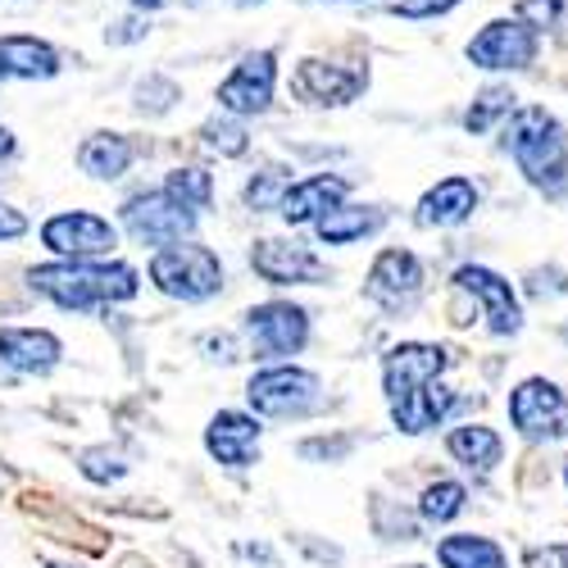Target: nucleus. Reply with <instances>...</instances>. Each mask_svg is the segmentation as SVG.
Masks as SVG:
<instances>
[{
	"instance_id": "obj_32",
	"label": "nucleus",
	"mask_w": 568,
	"mask_h": 568,
	"mask_svg": "<svg viewBox=\"0 0 568 568\" xmlns=\"http://www.w3.org/2000/svg\"><path fill=\"white\" fill-rule=\"evenodd\" d=\"M459 0H387V10L400 14V19H437V14H450Z\"/></svg>"
},
{
	"instance_id": "obj_19",
	"label": "nucleus",
	"mask_w": 568,
	"mask_h": 568,
	"mask_svg": "<svg viewBox=\"0 0 568 568\" xmlns=\"http://www.w3.org/2000/svg\"><path fill=\"white\" fill-rule=\"evenodd\" d=\"M346 192H351L346 178H337V173H314V178L287 186V196H282L277 214L287 219L292 227H305V223H314L318 214L333 210L337 201H346Z\"/></svg>"
},
{
	"instance_id": "obj_41",
	"label": "nucleus",
	"mask_w": 568,
	"mask_h": 568,
	"mask_svg": "<svg viewBox=\"0 0 568 568\" xmlns=\"http://www.w3.org/2000/svg\"><path fill=\"white\" fill-rule=\"evenodd\" d=\"M559 337H564V342H568V323H564V333H559Z\"/></svg>"
},
{
	"instance_id": "obj_16",
	"label": "nucleus",
	"mask_w": 568,
	"mask_h": 568,
	"mask_svg": "<svg viewBox=\"0 0 568 568\" xmlns=\"http://www.w3.org/2000/svg\"><path fill=\"white\" fill-rule=\"evenodd\" d=\"M473 210H478V186H473V178H442L437 186H428V192L418 196L414 205V223L418 227H459L473 219Z\"/></svg>"
},
{
	"instance_id": "obj_43",
	"label": "nucleus",
	"mask_w": 568,
	"mask_h": 568,
	"mask_svg": "<svg viewBox=\"0 0 568 568\" xmlns=\"http://www.w3.org/2000/svg\"><path fill=\"white\" fill-rule=\"evenodd\" d=\"M409 568H418V564H409Z\"/></svg>"
},
{
	"instance_id": "obj_31",
	"label": "nucleus",
	"mask_w": 568,
	"mask_h": 568,
	"mask_svg": "<svg viewBox=\"0 0 568 568\" xmlns=\"http://www.w3.org/2000/svg\"><path fill=\"white\" fill-rule=\"evenodd\" d=\"M128 473V464H119L110 450H87L82 455V478H91V483H114V478H123Z\"/></svg>"
},
{
	"instance_id": "obj_26",
	"label": "nucleus",
	"mask_w": 568,
	"mask_h": 568,
	"mask_svg": "<svg viewBox=\"0 0 568 568\" xmlns=\"http://www.w3.org/2000/svg\"><path fill=\"white\" fill-rule=\"evenodd\" d=\"M464 505H468V487H464V483L442 478V483H433L428 491H423L418 514H423V524H450V518H459V514H464Z\"/></svg>"
},
{
	"instance_id": "obj_1",
	"label": "nucleus",
	"mask_w": 568,
	"mask_h": 568,
	"mask_svg": "<svg viewBox=\"0 0 568 568\" xmlns=\"http://www.w3.org/2000/svg\"><path fill=\"white\" fill-rule=\"evenodd\" d=\"M446 368H450V351L433 342H400L383 355V392L400 433L418 437L450 414L455 396L442 387Z\"/></svg>"
},
{
	"instance_id": "obj_28",
	"label": "nucleus",
	"mask_w": 568,
	"mask_h": 568,
	"mask_svg": "<svg viewBox=\"0 0 568 568\" xmlns=\"http://www.w3.org/2000/svg\"><path fill=\"white\" fill-rule=\"evenodd\" d=\"M201 141L210 151H219V155H227V160H236V155H246V146H251V136H246V128L236 123V114L232 119H210L205 128H201Z\"/></svg>"
},
{
	"instance_id": "obj_29",
	"label": "nucleus",
	"mask_w": 568,
	"mask_h": 568,
	"mask_svg": "<svg viewBox=\"0 0 568 568\" xmlns=\"http://www.w3.org/2000/svg\"><path fill=\"white\" fill-rule=\"evenodd\" d=\"M287 186H292V178L282 173V169H264L260 178L246 182V205L251 210H277L282 196H287Z\"/></svg>"
},
{
	"instance_id": "obj_23",
	"label": "nucleus",
	"mask_w": 568,
	"mask_h": 568,
	"mask_svg": "<svg viewBox=\"0 0 568 568\" xmlns=\"http://www.w3.org/2000/svg\"><path fill=\"white\" fill-rule=\"evenodd\" d=\"M446 450L450 459H459L464 468H478V473H491L505 455V442L496 428H487V423H464V428H450L446 433Z\"/></svg>"
},
{
	"instance_id": "obj_35",
	"label": "nucleus",
	"mask_w": 568,
	"mask_h": 568,
	"mask_svg": "<svg viewBox=\"0 0 568 568\" xmlns=\"http://www.w3.org/2000/svg\"><path fill=\"white\" fill-rule=\"evenodd\" d=\"M151 28L146 23H136V19H128V23H119L114 32H110V41H136V37H146Z\"/></svg>"
},
{
	"instance_id": "obj_36",
	"label": "nucleus",
	"mask_w": 568,
	"mask_h": 568,
	"mask_svg": "<svg viewBox=\"0 0 568 568\" xmlns=\"http://www.w3.org/2000/svg\"><path fill=\"white\" fill-rule=\"evenodd\" d=\"M14 146H19L14 132H10V128H0V160H10V155H14Z\"/></svg>"
},
{
	"instance_id": "obj_20",
	"label": "nucleus",
	"mask_w": 568,
	"mask_h": 568,
	"mask_svg": "<svg viewBox=\"0 0 568 568\" xmlns=\"http://www.w3.org/2000/svg\"><path fill=\"white\" fill-rule=\"evenodd\" d=\"M60 355V337L45 333V327H0V359L14 373H51Z\"/></svg>"
},
{
	"instance_id": "obj_33",
	"label": "nucleus",
	"mask_w": 568,
	"mask_h": 568,
	"mask_svg": "<svg viewBox=\"0 0 568 568\" xmlns=\"http://www.w3.org/2000/svg\"><path fill=\"white\" fill-rule=\"evenodd\" d=\"M528 564L532 568H568V541H550V546L528 550Z\"/></svg>"
},
{
	"instance_id": "obj_27",
	"label": "nucleus",
	"mask_w": 568,
	"mask_h": 568,
	"mask_svg": "<svg viewBox=\"0 0 568 568\" xmlns=\"http://www.w3.org/2000/svg\"><path fill=\"white\" fill-rule=\"evenodd\" d=\"M164 192L178 201V205H186V210H210V201H214V182H210V173L205 169H173L169 173V182H164Z\"/></svg>"
},
{
	"instance_id": "obj_14",
	"label": "nucleus",
	"mask_w": 568,
	"mask_h": 568,
	"mask_svg": "<svg viewBox=\"0 0 568 568\" xmlns=\"http://www.w3.org/2000/svg\"><path fill=\"white\" fill-rule=\"evenodd\" d=\"M364 292H368L373 305H383V310H409L423 292V260L414 251H400V246L383 251L368 268Z\"/></svg>"
},
{
	"instance_id": "obj_10",
	"label": "nucleus",
	"mask_w": 568,
	"mask_h": 568,
	"mask_svg": "<svg viewBox=\"0 0 568 568\" xmlns=\"http://www.w3.org/2000/svg\"><path fill=\"white\" fill-rule=\"evenodd\" d=\"M455 287L464 296H473V305L483 310V318H487V327L496 337H518L524 333V305H518L509 277H500V273H491L483 264H464V268H455Z\"/></svg>"
},
{
	"instance_id": "obj_4",
	"label": "nucleus",
	"mask_w": 568,
	"mask_h": 568,
	"mask_svg": "<svg viewBox=\"0 0 568 568\" xmlns=\"http://www.w3.org/2000/svg\"><path fill=\"white\" fill-rule=\"evenodd\" d=\"M151 282L173 301H210V296L223 292V264L210 246L169 242L151 260Z\"/></svg>"
},
{
	"instance_id": "obj_15",
	"label": "nucleus",
	"mask_w": 568,
	"mask_h": 568,
	"mask_svg": "<svg viewBox=\"0 0 568 568\" xmlns=\"http://www.w3.org/2000/svg\"><path fill=\"white\" fill-rule=\"evenodd\" d=\"M246 327L264 355H296L310 342V314L292 301H268L246 314Z\"/></svg>"
},
{
	"instance_id": "obj_18",
	"label": "nucleus",
	"mask_w": 568,
	"mask_h": 568,
	"mask_svg": "<svg viewBox=\"0 0 568 568\" xmlns=\"http://www.w3.org/2000/svg\"><path fill=\"white\" fill-rule=\"evenodd\" d=\"M205 450L227 464V468H246L260 450V423L251 414H236V409H219L205 428Z\"/></svg>"
},
{
	"instance_id": "obj_38",
	"label": "nucleus",
	"mask_w": 568,
	"mask_h": 568,
	"mask_svg": "<svg viewBox=\"0 0 568 568\" xmlns=\"http://www.w3.org/2000/svg\"><path fill=\"white\" fill-rule=\"evenodd\" d=\"M119 568H155V564H146L141 555H123V559H119Z\"/></svg>"
},
{
	"instance_id": "obj_37",
	"label": "nucleus",
	"mask_w": 568,
	"mask_h": 568,
	"mask_svg": "<svg viewBox=\"0 0 568 568\" xmlns=\"http://www.w3.org/2000/svg\"><path fill=\"white\" fill-rule=\"evenodd\" d=\"M128 6H132V10H164L169 0H128Z\"/></svg>"
},
{
	"instance_id": "obj_5",
	"label": "nucleus",
	"mask_w": 568,
	"mask_h": 568,
	"mask_svg": "<svg viewBox=\"0 0 568 568\" xmlns=\"http://www.w3.org/2000/svg\"><path fill=\"white\" fill-rule=\"evenodd\" d=\"M509 423L524 442H564L568 437V392L550 377H524L509 392Z\"/></svg>"
},
{
	"instance_id": "obj_30",
	"label": "nucleus",
	"mask_w": 568,
	"mask_h": 568,
	"mask_svg": "<svg viewBox=\"0 0 568 568\" xmlns=\"http://www.w3.org/2000/svg\"><path fill=\"white\" fill-rule=\"evenodd\" d=\"M524 23H532L537 32L546 28H564V14H568V0H518V10H514Z\"/></svg>"
},
{
	"instance_id": "obj_39",
	"label": "nucleus",
	"mask_w": 568,
	"mask_h": 568,
	"mask_svg": "<svg viewBox=\"0 0 568 568\" xmlns=\"http://www.w3.org/2000/svg\"><path fill=\"white\" fill-rule=\"evenodd\" d=\"M227 6H236V10H251V6H264V0H227Z\"/></svg>"
},
{
	"instance_id": "obj_7",
	"label": "nucleus",
	"mask_w": 568,
	"mask_h": 568,
	"mask_svg": "<svg viewBox=\"0 0 568 568\" xmlns=\"http://www.w3.org/2000/svg\"><path fill=\"white\" fill-rule=\"evenodd\" d=\"M246 400L264 418H301L318 405V377L310 368H292V364L260 368L246 383Z\"/></svg>"
},
{
	"instance_id": "obj_12",
	"label": "nucleus",
	"mask_w": 568,
	"mask_h": 568,
	"mask_svg": "<svg viewBox=\"0 0 568 568\" xmlns=\"http://www.w3.org/2000/svg\"><path fill=\"white\" fill-rule=\"evenodd\" d=\"M364 87H368V69H346L327 60H301L292 73V91L314 110H342L364 97Z\"/></svg>"
},
{
	"instance_id": "obj_13",
	"label": "nucleus",
	"mask_w": 568,
	"mask_h": 568,
	"mask_svg": "<svg viewBox=\"0 0 568 568\" xmlns=\"http://www.w3.org/2000/svg\"><path fill=\"white\" fill-rule=\"evenodd\" d=\"M251 268L273 282V287H314V282H327L323 260L301 246V242H282V236H264L251 251Z\"/></svg>"
},
{
	"instance_id": "obj_9",
	"label": "nucleus",
	"mask_w": 568,
	"mask_h": 568,
	"mask_svg": "<svg viewBox=\"0 0 568 568\" xmlns=\"http://www.w3.org/2000/svg\"><path fill=\"white\" fill-rule=\"evenodd\" d=\"M273 91H277V55L273 51H251L246 60H236L232 73L219 82V110L236 114V119L264 114L273 105Z\"/></svg>"
},
{
	"instance_id": "obj_6",
	"label": "nucleus",
	"mask_w": 568,
	"mask_h": 568,
	"mask_svg": "<svg viewBox=\"0 0 568 568\" xmlns=\"http://www.w3.org/2000/svg\"><path fill=\"white\" fill-rule=\"evenodd\" d=\"M537 51H541V32L524 19H491L478 37L468 41V64L473 69H487V73H518L537 64Z\"/></svg>"
},
{
	"instance_id": "obj_17",
	"label": "nucleus",
	"mask_w": 568,
	"mask_h": 568,
	"mask_svg": "<svg viewBox=\"0 0 568 568\" xmlns=\"http://www.w3.org/2000/svg\"><path fill=\"white\" fill-rule=\"evenodd\" d=\"M60 73V51L51 41L10 32L0 37V82H45Z\"/></svg>"
},
{
	"instance_id": "obj_3",
	"label": "nucleus",
	"mask_w": 568,
	"mask_h": 568,
	"mask_svg": "<svg viewBox=\"0 0 568 568\" xmlns=\"http://www.w3.org/2000/svg\"><path fill=\"white\" fill-rule=\"evenodd\" d=\"M32 292L55 301L60 310H97V305H119L132 301L141 277L132 264H97V260H60L41 264L28 273Z\"/></svg>"
},
{
	"instance_id": "obj_24",
	"label": "nucleus",
	"mask_w": 568,
	"mask_h": 568,
	"mask_svg": "<svg viewBox=\"0 0 568 568\" xmlns=\"http://www.w3.org/2000/svg\"><path fill=\"white\" fill-rule=\"evenodd\" d=\"M437 564L442 568H509L505 550L491 537H473V532L442 537L437 541Z\"/></svg>"
},
{
	"instance_id": "obj_40",
	"label": "nucleus",
	"mask_w": 568,
	"mask_h": 568,
	"mask_svg": "<svg viewBox=\"0 0 568 568\" xmlns=\"http://www.w3.org/2000/svg\"><path fill=\"white\" fill-rule=\"evenodd\" d=\"M564 487H568V459H564Z\"/></svg>"
},
{
	"instance_id": "obj_25",
	"label": "nucleus",
	"mask_w": 568,
	"mask_h": 568,
	"mask_svg": "<svg viewBox=\"0 0 568 568\" xmlns=\"http://www.w3.org/2000/svg\"><path fill=\"white\" fill-rule=\"evenodd\" d=\"M514 105H518V97L509 87H487L478 101L468 105V114H464V128L473 132V136H483V132H491L500 119H509L514 114Z\"/></svg>"
},
{
	"instance_id": "obj_2",
	"label": "nucleus",
	"mask_w": 568,
	"mask_h": 568,
	"mask_svg": "<svg viewBox=\"0 0 568 568\" xmlns=\"http://www.w3.org/2000/svg\"><path fill=\"white\" fill-rule=\"evenodd\" d=\"M500 151L541 196L568 201V132L546 105H514L500 132Z\"/></svg>"
},
{
	"instance_id": "obj_22",
	"label": "nucleus",
	"mask_w": 568,
	"mask_h": 568,
	"mask_svg": "<svg viewBox=\"0 0 568 568\" xmlns=\"http://www.w3.org/2000/svg\"><path fill=\"white\" fill-rule=\"evenodd\" d=\"M132 141L119 136V132H91L82 146H78V169L91 173L97 182H114L132 169Z\"/></svg>"
},
{
	"instance_id": "obj_11",
	"label": "nucleus",
	"mask_w": 568,
	"mask_h": 568,
	"mask_svg": "<svg viewBox=\"0 0 568 568\" xmlns=\"http://www.w3.org/2000/svg\"><path fill=\"white\" fill-rule=\"evenodd\" d=\"M41 242L51 246L60 260H97V255H110L119 246V227L101 214H87V210H73V214H55L41 223Z\"/></svg>"
},
{
	"instance_id": "obj_34",
	"label": "nucleus",
	"mask_w": 568,
	"mask_h": 568,
	"mask_svg": "<svg viewBox=\"0 0 568 568\" xmlns=\"http://www.w3.org/2000/svg\"><path fill=\"white\" fill-rule=\"evenodd\" d=\"M23 232H28V219L14 205H0V242H14Z\"/></svg>"
},
{
	"instance_id": "obj_8",
	"label": "nucleus",
	"mask_w": 568,
	"mask_h": 568,
	"mask_svg": "<svg viewBox=\"0 0 568 568\" xmlns=\"http://www.w3.org/2000/svg\"><path fill=\"white\" fill-rule=\"evenodd\" d=\"M123 227L136 236L141 246H169V242H182V236H192L196 227V210L178 205L164 186L160 192H141L123 205Z\"/></svg>"
},
{
	"instance_id": "obj_21",
	"label": "nucleus",
	"mask_w": 568,
	"mask_h": 568,
	"mask_svg": "<svg viewBox=\"0 0 568 568\" xmlns=\"http://www.w3.org/2000/svg\"><path fill=\"white\" fill-rule=\"evenodd\" d=\"M383 223H387V214L377 210V205H346V201H337L327 214L314 219V232H318L323 246H351V242H364V236H373Z\"/></svg>"
},
{
	"instance_id": "obj_42",
	"label": "nucleus",
	"mask_w": 568,
	"mask_h": 568,
	"mask_svg": "<svg viewBox=\"0 0 568 568\" xmlns=\"http://www.w3.org/2000/svg\"><path fill=\"white\" fill-rule=\"evenodd\" d=\"M51 568H64V564H51Z\"/></svg>"
}]
</instances>
